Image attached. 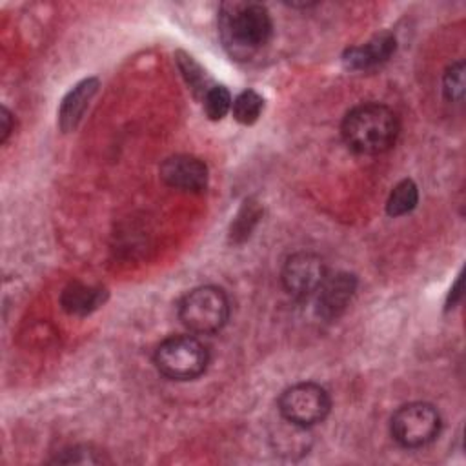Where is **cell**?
I'll return each mask as SVG.
<instances>
[{
  "mask_svg": "<svg viewBox=\"0 0 466 466\" xmlns=\"http://www.w3.org/2000/svg\"><path fill=\"white\" fill-rule=\"evenodd\" d=\"M273 24L258 2H226L218 11V35L224 49L237 60H249L271 38Z\"/></svg>",
  "mask_w": 466,
  "mask_h": 466,
  "instance_id": "cell-1",
  "label": "cell"
},
{
  "mask_svg": "<svg viewBox=\"0 0 466 466\" xmlns=\"http://www.w3.org/2000/svg\"><path fill=\"white\" fill-rule=\"evenodd\" d=\"M340 133L346 146L355 153L379 155L395 144L399 118L388 106L366 102L346 113Z\"/></svg>",
  "mask_w": 466,
  "mask_h": 466,
  "instance_id": "cell-2",
  "label": "cell"
},
{
  "mask_svg": "<svg viewBox=\"0 0 466 466\" xmlns=\"http://www.w3.org/2000/svg\"><path fill=\"white\" fill-rule=\"evenodd\" d=\"M178 319L193 333H217L229 319L228 295L217 286H198L178 302Z\"/></svg>",
  "mask_w": 466,
  "mask_h": 466,
  "instance_id": "cell-3",
  "label": "cell"
},
{
  "mask_svg": "<svg viewBox=\"0 0 466 466\" xmlns=\"http://www.w3.org/2000/svg\"><path fill=\"white\" fill-rule=\"evenodd\" d=\"M155 366L171 380H191L202 375L209 362L204 342L193 335H175L155 350Z\"/></svg>",
  "mask_w": 466,
  "mask_h": 466,
  "instance_id": "cell-4",
  "label": "cell"
},
{
  "mask_svg": "<svg viewBox=\"0 0 466 466\" xmlns=\"http://www.w3.org/2000/svg\"><path fill=\"white\" fill-rule=\"evenodd\" d=\"M331 408L329 393L315 382H299L282 391L280 415L297 428H309L326 419Z\"/></svg>",
  "mask_w": 466,
  "mask_h": 466,
  "instance_id": "cell-5",
  "label": "cell"
},
{
  "mask_svg": "<svg viewBox=\"0 0 466 466\" xmlns=\"http://www.w3.org/2000/svg\"><path fill=\"white\" fill-rule=\"evenodd\" d=\"M391 437L404 448H422L441 431V415L428 402L400 406L390 422Z\"/></svg>",
  "mask_w": 466,
  "mask_h": 466,
  "instance_id": "cell-6",
  "label": "cell"
},
{
  "mask_svg": "<svg viewBox=\"0 0 466 466\" xmlns=\"http://www.w3.org/2000/svg\"><path fill=\"white\" fill-rule=\"evenodd\" d=\"M328 277L324 260L315 253H293L282 268L284 289L295 299H309Z\"/></svg>",
  "mask_w": 466,
  "mask_h": 466,
  "instance_id": "cell-7",
  "label": "cell"
},
{
  "mask_svg": "<svg viewBox=\"0 0 466 466\" xmlns=\"http://www.w3.org/2000/svg\"><path fill=\"white\" fill-rule=\"evenodd\" d=\"M162 180L175 189L198 193L208 186V167L206 164L191 155H175L162 162L160 166Z\"/></svg>",
  "mask_w": 466,
  "mask_h": 466,
  "instance_id": "cell-8",
  "label": "cell"
},
{
  "mask_svg": "<svg viewBox=\"0 0 466 466\" xmlns=\"http://www.w3.org/2000/svg\"><path fill=\"white\" fill-rule=\"evenodd\" d=\"M355 289H357L355 275L344 273V271L328 275L322 286L315 293L317 313L326 320H333L340 317L350 306L355 295Z\"/></svg>",
  "mask_w": 466,
  "mask_h": 466,
  "instance_id": "cell-9",
  "label": "cell"
},
{
  "mask_svg": "<svg viewBox=\"0 0 466 466\" xmlns=\"http://www.w3.org/2000/svg\"><path fill=\"white\" fill-rule=\"evenodd\" d=\"M395 47H397L395 36L388 31H382L373 38H370L366 44L346 49V53L342 55V62L346 69L366 71L384 64L395 53Z\"/></svg>",
  "mask_w": 466,
  "mask_h": 466,
  "instance_id": "cell-10",
  "label": "cell"
},
{
  "mask_svg": "<svg viewBox=\"0 0 466 466\" xmlns=\"http://www.w3.org/2000/svg\"><path fill=\"white\" fill-rule=\"evenodd\" d=\"M96 89H98V80L96 78H86V80L78 82L64 96V100L60 104V111H58V124H60L62 131H69L80 122V118H82L89 100L96 93Z\"/></svg>",
  "mask_w": 466,
  "mask_h": 466,
  "instance_id": "cell-11",
  "label": "cell"
},
{
  "mask_svg": "<svg viewBox=\"0 0 466 466\" xmlns=\"http://www.w3.org/2000/svg\"><path fill=\"white\" fill-rule=\"evenodd\" d=\"M106 299V291L102 288L80 284V282H71L62 297V308L71 313V315H87L93 309H96Z\"/></svg>",
  "mask_w": 466,
  "mask_h": 466,
  "instance_id": "cell-12",
  "label": "cell"
},
{
  "mask_svg": "<svg viewBox=\"0 0 466 466\" xmlns=\"http://www.w3.org/2000/svg\"><path fill=\"white\" fill-rule=\"evenodd\" d=\"M419 202V189L413 180H400L390 193L386 200V211L390 217H402L410 213Z\"/></svg>",
  "mask_w": 466,
  "mask_h": 466,
  "instance_id": "cell-13",
  "label": "cell"
},
{
  "mask_svg": "<svg viewBox=\"0 0 466 466\" xmlns=\"http://www.w3.org/2000/svg\"><path fill=\"white\" fill-rule=\"evenodd\" d=\"M231 107H233L235 120L244 126H249L258 120V116L264 109V98L257 91L246 89L233 100Z\"/></svg>",
  "mask_w": 466,
  "mask_h": 466,
  "instance_id": "cell-14",
  "label": "cell"
},
{
  "mask_svg": "<svg viewBox=\"0 0 466 466\" xmlns=\"http://www.w3.org/2000/svg\"><path fill=\"white\" fill-rule=\"evenodd\" d=\"M258 218H260L258 204L253 198H248L242 204V208L238 209V213L231 224V233H229L231 240H235V242L246 240L249 237V233L253 231L255 224L258 222Z\"/></svg>",
  "mask_w": 466,
  "mask_h": 466,
  "instance_id": "cell-15",
  "label": "cell"
},
{
  "mask_svg": "<svg viewBox=\"0 0 466 466\" xmlns=\"http://www.w3.org/2000/svg\"><path fill=\"white\" fill-rule=\"evenodd\" d=\"M231 106V95L224 86H211L204 95V109L211 120H222Z\"/></svg>",
  "mask_w": 466,
  "mask_h": 466,
  "instance_id": "cell-16",
  "label": "cell"
},
{
  "mask_svg": "<svg viewBox=\"0 0 466 466\" xmlns=\"http://www.w3.org/2000/svg\"><path fill=\"white\" fill-rule=\"evenodd\" d=\"M177 56H178V58H177L178 67H180V71H182V75H184L187 86H189L195 93H202V96H204L211 86H208V78H206L202 67H200L191 56H187L186 53H177Z\"/></svg>",
  "mask_w": 466,
  "mask_h": 466,
  "instance_id": "cell-17",
  "label": "cell"
},
{
  "mask_svg": "<svg viewBox=\"0 0 466 466\" xmlns=\"http://www.w3.org/2000/svg\"><path fill=\"white\" fill-rule=\"evenodd\" d=\"M442 91L450 102L462 100V95H464V62L462 60H457L451 66H448L442 76Z\"/></svg>",
  "mask_w": 466,
  "mask_h": 466,
  "instance_id": "cell-18",
  "label": "cell"
},
{
  "mask_svg": "<svg viewBox=\"0 0 466 466\" xmlns=\"http://www.w3.org/2000/svg\"><path fill=\"white\" fill-rule=\"evenodd\" d=\"M55 462H64V464H96L104 462V457L98 455V451L91 450L89 446H73L69 450L60 451V455L55 457Z\"/></svg>",
  "mask_w": 466,
  "mask_h": 466,
  "instance_id": "cell-19",
  "label": "cell"
},
{
  "mask_svg": "<svg viewBox=\"0 0 466 466\" xmlns=\"http://www.w3.org/2000/svg\"><path fill=\"white\" fill-rule=\"evenodd\" d=\"M0 124H2L0 142L4 144L7 140V137L11 135V131H13V115L7 111V107H2V111H0Z\"/></svg>",
  "mask_w": 466,
  "mask_h": 466,
  "instance_id": "cell-20",
  "label": "cell"
},
{
  "mask_svg": "<svg viewBox=\"0 0 466 466\" xmlns=\"http://www.w3.org/2000/svg\"><path fill=\"white\" fill-rule=\"evenodd\" d=\"M451 297H455V299H453V306H455V304H457V299H459V297H461V277H459V279H457V280H455V284H453V288H451V289H450V297H448V300H450V299H451Z\"/></svg>",
  "mask_w": 466,
  "mask_h": 466,
  "instance_id": "cell-21",
  "label": "cell"
}]
</instances>
